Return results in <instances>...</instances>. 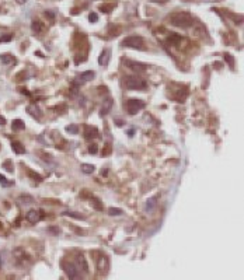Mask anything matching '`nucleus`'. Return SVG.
<instances>
[{
  "mask_svg": "<svg viewBox=\"0 0 244 280\" xmlns=\"http://www.w3.org/2000/svg\"><path fill=\"white\" fill-rule=\"evenodd\" d=\"M94 76H96V73H94L93 70H87V72L80 74L79 79L81 80V83H86V81H91V80L94 79Z\"/></svg>",
  "mask_w": 244,
  "mask_h": 280,
  "instance_id": "obj_13",
  "label": "nucleus"
},
{
  "mask_svg": "<svg viewBox=\"0 0 244 280\" xmlns=\"http://www.w3.org/2000/svg\"><path fill=\"white\" fill-rule=\"evenodd\" d=\"M94 169H96V167L91 165V164H81V171H83L84 174H93Z\"/></svg>",
  "mask_w": 244,
  "mask_h": 280,
  "instance_id": "obj_17",
  "label": "nucleus"
},
{
  "mask_svg": "<svg viewBox=\"0 0 244 280\" xmlns=\"http://www.w3.org/2000/svg\"><path fill=\"white\" fill-rule=\"evenodd\" d=\"M4 167H6V168H9V169H10V172H13V167H11V163H10V161H7V163H4Z\"/></svg>",
  "mask_w": 244,
  "mask_h": 280,
  "instance_id": "obj_30",
  "label": "nucleus"
},
{
  "mask_svg": "<svg viewBox=\"0 0 244 280\" xmlns=\"http://www.w3.org/2000/svg\"><path fill=\"white\" fill-rule=\"evenodd\" d=\"M63 216H70L73 219H79V220H84V216L80 214V213H76V211H65Z\"/></svg>",
  "mask_w": 244,
  "mask_h": 280,
  "instance_id": "obj_19",
  "label": "nucleus"
},
{
  "mask_svg": "<svg viewBox=\"0 0 244 280\" xmlns=\"http://www.w3.org/2000/svg\"><path fill=\"white\" fill-rule=\"evenodd\" d=\"M27 220L31 223V224H35V223L39 220V211L38 210H30L27 213Z\"/></svg>",
  "mask_w": 244,
  "mask_h": 280,
  "instance_id": "obj_12",
  "label": "nucleus"
},
{
  "mask_svg": "<svg viewBox=\"0 0 244 280\" xmlns=\"http://www.w3.org/2000/svg\"><path fill=\"white\" fill-rule=\"evenodd\" d=\"M180 41H181V37L180 35H177V34H173V35L170 37V42L171 43H178Z\"/></svg>",
  "mask_w": 244,
  "mask_h": 280,
  "instance_id": "obj_25",
  "label": "nucleus"
},
{
  "mask_svg": "<svg viewBox=\"0 0 244 280\" xmlns=\"http://www.w3.org/2000/svg\"><path fill=\"white\" fill-rule=\"evenodd\" d=\"M224 59H226V62H229V64H230V69H234V59L232 55H229V53H226L224 55Z\"/></svg>",
  "mask_w": 244,
  "mask_h": 280,
  "instance_id": "obj_23",
  "label": "nucleus"
},
{
  "mask_svg": "<svg viewBox=\"0 0 244 280\" xmlns=\"http://www.w3.org/2000/svg\"><path fill=\"white\" fill-rule=\"evenodd\" d=\"M62 266H63V269L66 272L68 277H69V280H83L80 270L77 269V266L74 263H72V262H63Z\"/></svg>",
  "mask_w": 244,
  "mask_h": 280,
  "instance_id": "obj_3",
  "label": "nucleus"
},
{
  "mask_svg": "<svg viewBox=\"0 0 244 280\" xmlns=\"http://www.w3.org/2000/svg\"><path fill=\"white\" fill-rule=\"evenodd\" d=\"M91 202H93V203H94V205H93V206L96 207L97 210H102V206H100L101 203H100V200H98V199H97V198H93V199H91Z\"/></svg>",
  "mask_w": 244,
  "mask_h": 280,
  "instance_id": "obj_26",
  "label": "nucleus"
},
{
  "mask_svg": "<svg viewBox=\"0 0 244 280\" xmlns=\"http://www.w3.org/2000/svg\"><path fill=\"white\" fill-rule=\"evenodd\" d=\"M123 66L128 67L129 70H133V72H145L146 70V64L131 60V59H123Z\"/></svg>",
  "mask_w": 244,
  "mask_h": 280,
  "instance_id": "obj_6",
  "label": "nucleus"
},
{
  "mask_svg": "<svg viewBox=\"0 0 244 280\" xmlns=\"http://www.w3.org/2000/svg\"><path fill=\"white\" fill-rule=\"evenodd\" d=\"M156 205H157V196H152V198H149L147 200H146V206H145V211H153L154 207H156Z\"/></svg>",
  "mask_w": 244,
  "mask_h": 280,
  "instance_id": "obj_11",
  "label": "nucleus"
},
{
  "mask_svg": "<svg viewBox=\"0 0 244 280\" xmlns=\"http://www.w3.org/2000/svg\"><path fill=\"white\" fill-rule=\"evenodd\" d=\"M150 1H153V3H161V4H164V3H167L168 0H150Z\"/></svg>",
  "mask_w": 244,
  "mask_h": 280,
  "instance_id": "obj_31",
  "label": "nucleus"
},
{
  "mask_svg": "<svg viewBox=\"0 0 244 280\" xmlns=\"http://www.w3.org/2000/svg\"><path fill=\"white\" fill-rule=\"evenodd\" d=\"M122 213H123L122 209H118V207H110L108 209V214L110 216H121Z\"/></svg>",
  "mask_w": 244,
  "mask_h": 280,
  "instance_id": "obj_20",
  "label": "nucleus"
},
{
  "mask_svg": "<svg viewBox=\"0 0 244 280\" xmlns=\"http://www.w3.org/2000/svg\"><path fill=\"white\" fill-rule=\"evenodd\" d=\"M16 1L18 3V4H25L27 3V0H16Z\"/></svg>",
  "mask_w": 244,
  "mask_h": 280,
  "instance_id": "obj_33",
  "label": "nucleus"
},
{
  "mask_svg": "<svg viewBox=\"0 0 244 280\" xmlns=\"http://www.w3.org/2000/svg\"><path fill=\"white\" fill-rule=\"evenodd\" d=\"M110 55H111L110 49H104V51L101 52L100 58H98V64H100V66H107V64H108V60H110Z\"/></svg>",
  "mask_w": 244,
  "mask_h": 280,
  "instance_id": "obj_10",
  "label": "nucleus"
},
{
  "mask_svg": "<svg viewBox=\"0 0 244 280\" xmlns=\"http://www.w3.org/2000/svg\"><path fill=\"white\" fill-rule=\"evenodd\" d=\"M89 153H90V154H96L97 153V146H96V144H93V146H90V147H89Z\"/></svg>",
  "mask_w": 244,
  "mask_h": 280,
  "instance_id": "obj_29",
  "label": "nucleus"
},
{
  "mask_svg": "<svg viewBox=\"0 0 244 280\" xmlns=\"http://www.w3.org/2000/svg\"><path fill=\"white\" fill-rule=\"evenodd\" d=\"M98 136V129L96 126H86L84 127V137L87 140H91V139H96Z\"/></svg>",
  "mask_w": 244,
  "mask_h": 280,
  "instance_id": "obj_7",
  "label": "nucleus"
},
{
  "mask_svg": "<svg viewBox=\"0 0 244 280\" xmlns=\"http://www.w3.org/2000/svg\"><path fill=\"white\" fill-rule=\"evenodd\" d=\"M27 112H28L30 115H32L34 118H37V119H41V115H42V112L38 108L37 104H31V105L27 106Z\"/></svg>",
  "mask_w": 244,
  "mask_h": 280,
  "instance_id": "obj_8",
  "label": "nucleus"
},
{
  "mask_svg": "<svg viewBox=\"0 0 244 280\" xmlns=\"http://www.w3.org/2000/svg\"><path fill=\"white\" fill-rule=\"evenodd\" d=\"M66 132L76 135V133H79V127L76 126V125H70V126H66Z\"/></svg>",
  "mask_w": 244,
  "mask_h": 280,
  "instance_id": "obj_21",
  "label": "nucleus"
},
{
  "mask_svg": "<svg viewBox=\"0 0 244 280\" xmlns=\"http://www.w3.org/2000/svg\"><path fill=\"white\" fill-rule=\"evenodd\" d=\"M11 147H13V150H14V153L16 154H24L25 153V148H24V146H23L20 142H13L11 143Z\"/></svg>",
  "mask_w": 244,
  "mask_h": 280,
  "instance_id": "obj_14",
  "label": "nucleus"
},
{
  "mask_svg": "<svg viewBox=\"0 0 244 280\" xmlns=\"http://www.w3.org/2000/svg\"><path fill=\"white\" fill-rule=\"evenodd\" d=\"M11 126H13V130H23V129H25V125H24V122L21 119H14L13 123H11Z\"/></svg>",
  "mask_w": 244,
  "mask_h": 280,
  "instance_id": "obj_15",
  "label": "nucleus"
},
{
  "mask_svg": "<svg viewBox=\"0 0 244 280\" xmlns=\"http://www.w3.org/2000/svg\"><path fill=\"white\" fill-rule=\"evenodd\" d=\"M121 45L126 48H133V49H142L143 48V38L139 37V35H131V37L125 38L121 42Z\"/></svg>",
  "mask_w": 244,
  "mask_h": 280,
  "instance_id": "obj_4",
  "label": "nucleus"
},
{
  "mask_svg": "<svg viewBox=\"0 0 244 280\" xmlns=\"http://www.w3.org/2000/svg\"><path fill=\"white\" fill-rule=\"evenodd\" d=\"M112 104H114V100L112 98H107L104 102H102V108H101V111H100V115L101 116H104V115H107L108 112L111 111V108H112Z\"/></svg>",
  "mask_w": 244,
  "mask_h": 280,
  "instance_id": "obj_9",
  "label": "nucleus"
},
{
  "mask_svg": "<svg viewBox=\"0 0 244 280\" xmlns=\"http://www.w3.org/2000/svg\"><path fill=\"white\" fill-rule=\"evenodd\" d=\"M145 104L142 100H129L126 102V111L129 115H136L139 111H142L145 108Z\"/></svg>",
  "mask_w": 244,
  "mask_h": 280,
  "instance_id": "obj_5",
  "label": "nucleus"
},
{
  "mask_svg": "<svg viewBox=\"0 0 244 280\" xmlns=\"http://www.w3.org/2000/svg\"><path fill=\"white\" fill-rule=\"evenodd\" d=\"M11 38H13V35H3V37L0 38V42H9V41H11Z\"/></svg>",
  "mask_w": 244,
  "mask_h": 280,
  "instance_id": "obj_28",
  "label": "nucleus"
},
{
  "mask_svg": "<svg viewBox=\"0 0 244 280\" xmlns=\"http://www.w3.org/2000/svg\"><path fill=\"white\" fill-rule=\"evenodd\" d=\"M17 200H18V203H21V205H27V203H32V202H34V199H32L31 196H28V195H23V196H20Z\"/></svg>",
  "mask_w": 244,
  "mask_h": 280,
  "instance_id": "obj_18",
  "label": "nucleus"
},
{
  "mask_svg": "<svg viewBox=\"0 0 244 280\" xmlns=\"http://www.w3.org/2000/svg\"><path fill=\"white\" fill-rule=\"evenodd\" d=\"M123 85L128 90H146L147 83L138 76H128L123 79Z\"/></svg>",
  "mask_w": 244,
  "mask_h": 280,
  "instance_id": "obj_2",
  "label": "nucleus"
},
{
  "mask_svg": "<svg viewBox=\"0 0 244 280\" xmlns=\"http://www.w3.org/2000/svg\"><path fill=\"white\" fill-rule=\"evenodd\" d=\"M0 184H1L3 186H10V185H11V182H10V181L7 179V178H6L4 175H1V174H0Z\"/></svg>",
  "mask_w": 244,
  "mask_h": 280,
  "instance_id": "obj_24",
  "label": "nucleus"
},
{
  "mask_svg": "<svg viewBox=\"0 0 244 280\" xmlns=\"http://www.w3.org/2000/svg\"><path fill=\"white\" fill-rule=\"evenodd\" d=\"M32 30H34L35 32L42 31V24H41V21H34L32 22Z\"/></svg>",
  "mask_w": 244,
  "mask_h": 280,
  "instance_id": "obj_22",
  "label": "nucleus"
},
{
  "mask_svg": "<svg viewBox=\"0 0 244 280\" xmlns=\"http://www.w3.org/2000/svg\"><path fill=\"white\" fill-rule=\"evenodd\" d=\"M4 123H6V119H4L3 116H1V115H0V126H3Z\"/></svg>",
  "mask_w": 244,
  "mask_h": 280,
  "instance_id": "obj_32",
  "label": "nucleus"
},
{
  "mask_svg": "<svg viewBox=\"0 0 244 280\" xmlns=\"http://www.w3.org/2000/svg\"><path fill=\"white\" fill-rule=\"evenodd\" d=\"M89 21L90 22H97L98 21V16H97L96 13H91L90 16H89Z\"/></svg>",
  "mask_w": 244,
  "mask_h": 280,
  "instance_id": "obj_27",
  "label": "nucleus"
},
{
  "mask_svg": "<svg viewBox=\"0 0 244 280\" xmlns=\"http://www.w3.org/2000/svg\"><path fill=\"white\" fill-rule=\"evenodd\" d=\"M168 22L171 25L180 27V28H188L194 24V18L190 13H174L168 17Z\"/></svg>",
  "mask_w": 244,
  "mask_h": 280,
  "instance_id": "obj_1",
  "label": "nucleus"
},
{
  "mask_svg": "<svg viewBox=\"0 0 244 280\" xmlns=\"http://www.w3.org/2000/svg\"><path fill=\"white\" fill-rule=\"evenodd\" d=\"M0 60H1V63L10 64L14 62V56H11L9 53H4V55H0Z\"/></svg>",
  "mask_w": 244,
  "mask_h": 280,
  "instance_id": "obj_16",
  "label": "nucleus"
}]
</instances>
